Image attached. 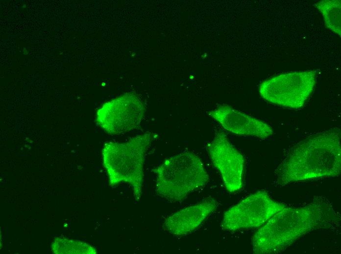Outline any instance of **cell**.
Returning a JSON list of instances; mask_svg holds the SVG:
<instances>
[{
  "label": "cell",
  "mask_w": 341,
  "mask_h": 254,
  "mask_svg": "<svg viewBox=\"0 0 341 254\" xmlns=\"http://www.w3.org/2000/svg\"><path fill=\"white\" fill-rule=\"evenodd\" d=\"M207 150L212 163L220 173L226 189L230 192L239 190L243 186L244 157L224 132H216Z\"/></svg>",
  "instance_id": "obj_8"
},
{
  "label": "cell",
  "mask_w": 341,
  "mask_h": 254,
  "mask_svg": "<svg viewBox=\"0 0 341 254\" xmlns=\"http://www.w3.org/2000/svg\"><path fill=\"white\" fill-rule=\"evenodd\" d=\"M321 13L326 27L341 37V2L340 0H323L315 4Z\"/></svg>",
  "instance_id": "obj_11"
},
{
  "label": "cell",
  "mask_w": 341,
  "mask_h": 254,
  "mask_svg": "<svg viewBox=\"0 0 341 254\" xmlns=\"http://www.w3.org/2000/svg\"><path fill=\"white\" fill-rule=\"evenodd\" d=\"M341 130L316 133L293 146L274 171L276 186L325 177L341 172Z\"/></svg>",
  "instance_id": "obj_2"
},
{
  "label": "cell",
  "mask_w": 341,
  "mask_h": 254,
  "mask_svg": "<svg viewBox=\"0 0 341 254\" xmlns=\"http://www.w3.org/2000/svg\"><path fill=\"white\" fill-rule=\"evenodd\" d=\"M316 70L281 74L262 82L261 96L267 101L292 109L302 107L316 84Z\"/></svg>",
  "instance_id": "obj_5"
},
{
  "label": "cell",
  "mask_w": 341,
  "mask_h": 254,
  "mask_svg": "<svg viewBox=\"0 0 341 254\" xmlns=\"http://www.w3.org/2000/svg\"><path fill=\"white\" fill-rule=\"evenodd\" d=\"M339 221L332 207L323 198L300 207H288L274 214L253 235L256 254L282 253L307 233L331 228Z\"/></svg>",
  "instance_id": "obj_1"
},
{
  "label": "cell",
  "mask_w": 341,
  "mask_h": 254,
  "mask_svg": "<svg viewBox=\"0 0 341 254\" xmlns=\"http://www.w3.org/2000/svg\"><path fill=\"white\" fill-rule=\"evenodd\" d=\"M208 114L225 130L237 135L265 139L273 133L272 127L266 122L226 104L218 106Z\"/></svg>",
  "instance_id": "obj_9"
},
{
  "label": "cell",
  "mask_w": 341,
  "mask_h": 254,
  "mask_svg": "<svg viewBox=\"0 0 341 254\" xmlns=\"http://www.w3.org/2000/svg\"><path fill=\"white\" fill-rule=\"evenodd\" d=\"M151 138L152 133L147 132L122 143L108 142L101 151L109 185L114 187L122 182L130 184L137 202L142 194L144 164Z\"/></svg>",
  "instance_id": "obj_3"
},
{
  "label": "cell",
  "mask_w": 341,
  "mask_h": 254,
  "mask_svg": "<svg viewBox=\"0 0 341 254\" xmlns=\"http://www.w3.org/2000/svg\"><path fill=\"white\" fill-rule=\"evenodd\" d=\"M145 107L139 97L126 93L105 103L97 112L96 121L106 132L119 135L138 127Z\"/></svg>",
  "instance_id": "obj_7"
},
{
  "label": "cell",
  "mask_w": 341,
  "mask_h": 254,
  "mask_svg": "<svg viewBox=\"0 0 341 254\" xmlns=\"http://www.w3.org/2000/svg\"><path fill=\"white\" fill-rule=\"evenodd\" d=\"M287 207L271 199L266 191H258L226 211L221 228L229 231L257 228Z\"/></svg>",
  "instance_id": "obj_6"
},
{
  "label": "cell",
  "mask_w": 341,
  "mask_h": 254,
  "mask_svg": "<svg viewBox=\"0 0 341 254\" xmlns=\"http://www.w3.org/2000/svg\"><path fill=\"white\" fill-rule=\"evenodd\" d=\"M55 254H96L97 251L87 243L76 240L57 238L51 245Z\"/></svg>",
  "instance_id": "obj_12"
},
{
  "label": "cell",
  "mask_w": 341,
  "mask_h": 254,
  "mask_svg": "<svg viewBox=\"0 0 341 254\" xmlns=\"http://www.w3.org/2000/svg\"><path fill=\"white\" fill-rule=\"evenodd\" d=\"M156 174L155 191L170 202H180L191 192L203 187L209 175L200 158L186 151L166 159L152 169Z\"/></svg>",
  "instance_id": "obj_4"
},
{
  "label": "cell",
  "mask_w": 341,
  "mask_h": 254,
  "mask_svg": "<svg viewBox=\"0 0 341 254\" xmlns=\"http://www.w3.org/2000/svg\"><path fill=\"white\" fill-rule=\"evenodd\" d=\"M218 205L213 198H206L169 216L165 220L164 228L175 236L187 234L196 229Z\"/></svg>",
  "instance_id": "obj_10"
}]
</instances>
